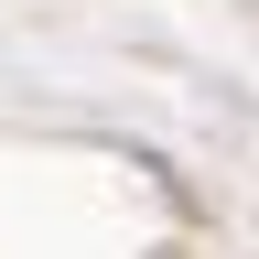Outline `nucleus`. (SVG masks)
Returning <instances> with one entry per match:
<instances>
[]
</instances>
